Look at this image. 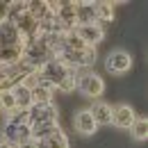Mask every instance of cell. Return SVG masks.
<instances>
[{"label": "cell", "instance_id": "obj_1", "mask_svg": "<svg viewBox=\"0 0 148 148\" xmlns=\"http://www.w3.org/2000/svg\"><path fill=\"white\" fill-rule=\"evenodd\" d=\"M39 80L53 84L57 91H64V93H71L77 87V69L69 66L66 62H62L59 57L50 59L41 71H39Z\"/></svg>", "mask_w": 148, "mask_h": 148}, {"label": "cell", "instance_id": "obj_2", "mask_svg": "<svg viewBox=\"0 0 148 148\" xmlns=\"http://www.w3.org/2000/svg\"><path fill=\"white\" fill-rule=\"evenodd\" d=\"M0 132H2V139L12 146H23V144L32 141V128L27 123V112L16 110L12 114H7Z\"/></svg>", "mask_w": 148, "mask_h": 148}, {"label": "cell", "instance_id": "obj_3", "mask_svg": "<svg viewBox=\"0 0 148 148\" xmlns=\"http://www.w3.org/2000/svg\"><path fill=\"white\" fill-rule=\"evenodd\" d=\"M57 57L73 69H91L98 55H96V48L84 46V48H62Z\"/></svg>", "mask_w": 148, "mask_h": 148}, {"label": "cell", "instance_id": "obj_4", "mask_svg": "<svg viewBox=\"0 0 148 148\" xmlns=\"http://www.w3.org/2000/svg\"><path fill=\"white\" fill-rule=\"evenodd\" d=\"M27 123L30 128H43V125H55L59 123V110L55 103H46V105H32L27 110Z\"/></svg>", "mask_w": 148, "mask_h": 148}, {"label": "cell", "instance_id": "obj_5", "mask_svg": "<svg viewBox=\"0 0 148 148\" xmlns=\"http://www.w3.org/2000/svg\"><path fill=\"white\" fill-rule=\"evenodd\" d=\"M75 89L82 96H87V98H100L105 93V82H103V77L98 73L87 71L84 75H77V87Z\"/></svg>", "mask_w": 148, "mask_h": 148}, {"label": "cell", "instance_id": "obj_6", "mask_svg": "<svg viewBox=\"0 0 148 148\" xmlns=\"http://www.w3.org/2000/svg\"><path fill=\"white\" fill-rule=\"evenodd\" d=\"M132 55H130L128 50H123V48H114L112 53H107L105 57V69L110 71L112 75H123L128 73L130 69H132Z\"/></svg>", "mask_w": 148, "mask_h": 148}, {"label": "cell", "instance_id": "obj_7", "mask_svg": "<svg viewBox=\"0 0 148 148\" xmlns=\"http://www.w3.org/2000/svg\"><path fill=\"white\" fill-rule=\"evenodd\" d=\"M73 32L82 39L87 46H91V48H96V46L105 39V27H103L100 23H91V25H75Z\"/></svg>", "mask_w": 148, "mask_h": 148}, {"label": "cell", "instance_id": "obj_8", "mask_svg": "<svg viewBox=\"0 0 148 148\" xmlns=\"http://www.w3.org/2000/svg\"><path fill=\"white\" fill-rule=\"evenodd\" d=\"M137 119V112L130 107L128 103H119V105H112V125L121 130H128Z\"/></svg>", "mask_w": 148, "mask_h": 148}, {"label": "cell", "instance_id": "obj_9", "mask_svg": "<svg viewBox=\"0 0 148 148\" xmlns=\"http://www.w3.org/2000/svg\"><path fill=\"white\" fill-rule=\"evenodd\" d=\"M12 46H25L23 34L18 32V27L9 21L0 23V48H12Z\"/></svg>", "mask_w": 148, "mask_h": 148}, {"label": "cell", "instance_id": "obj_10", "mask_svg": "<svg viewBox=\"0 0 148 148\" xmlns=\"http://www.w3.org/2000/svg\"><path fill=\"white\" fill-rule=\"evenodd\" d=\"M34 148H71V144H69V137H66V132L62 130V125H57L50 134L37 139V141H34Z\"/></svg>", "mask_w": 148, "mask_h": 148}, {"label": "cell", "instance_id": "obj_11", "mask_svg": "<svg viewBox=\"0 0 148 148\" xmlns=\"http://www.w3.org/2000/svg\"><path fill=\"white\" fill-rule=\"evenodd\" d=\"M73 125H75V130H77L80 134H84V137H91V134H96V130H98V125H96V121H93V116H91L89 110L77 112L73 116Z\"/></svg>", "mask_w": 148, "mask_h": 148}, {"label": "cell", "instance_id": "obj_12", "mask_svg": "<svg viewBox=\"0 0 148 148\" xmlns=\"http://www.w3.org/2000/svg\"><path fill=\"white\" fill-rule=\"evenodd\" d=\"M96 18V2H75V25H91Z\"/></svg>", "mask_w": 148, "mask_h": 148}, {"label": "cell", "instance_id": "obj_13", "mask_svg": "<svg viewBox=\"0 0 148 148\" xmlns=\"http://www.w3.org/2000/svg\"><path fill=\"white\" fill-rule=\"evenodd\" d=\"M55 91H57V89L53 87V84H48V82L39 80L37 84L32 87V98H34V105H46V103H53Z\"/></svg>", "mask_w": 148, "mask_h": 148}, {"label": "cell", "instance_id": "obj_14", "mask_svg": "<svg viewBox=\"0 0 148 148\" xmlns=\"http://www.w3.org/2000/svg\"><path fill=\"white\" fill-rule=\"evenodd\" d=\"M91 116L96 121V125H112V105L105 100H98L91 105Z\"/></svg>", "mask_w": 148, "mask_h": 148}, {"label": "cell", "instance_id": "obj_15", "mask_svg": "<svg viewBox=\"0 0 148 148\" xmlns=\"http://www.w3.org/2000/svg\"><path fill=\"white\" fill-rule=\"evenodd\" d=\"M12 93H14V98H16V107H18V110L27 112L32 105H34V98H32V89H30V87L16 84V87L12 89Z\"/></svg>", "mask_w": 148, "mask_h": 148}, {"label": "cell", "instance_id": "obj_16", "mask_svg": "<svg viewBox=\"0 0 148 148\" xmlns=\"http://www.w3.org/2000/svg\"><path fill=\"white\" fill-rule=\"evenodd\" d=\"M128 130H130L132 141H146L148 139V119L146 116H137L134 123H132Z\"/></svg>", "mask_w": 148, "mask_h": 148}, {"label": "cell", "instance_id": "obj_17", "mask_svg": "<svg viewBox=\"0 0 148 148\" xmlns=\"http://www.w3.org/2000/svg\"><path fill=\"white\" fill-rule=\"evenodd\" d=\"M25 46H12V48H0V66H12L23 57Z\"/></svg>", "mask_w": 148, "mask_h": 148}, {"label": "cell", "instance_id": "obj_18", "mask_svg": "<svg viewBox=\"0 0 148 148\" xmlns=\"http://www.w3.org/2000/svg\"><path fill=\"white\" fill-rule=\"evenodd\" d=\"M96 18L98 23L105 27V23H112L114 21V7H112V2L107 0H103V2H96Z\"/></svg>", "mask_w": 148, "mask_h": 148}, {"label": "cell", "instance_id": "obj_19", "mask_svg": "<svg viewBox=\"0 0 148 148\" xmlns=\"http://www.w3.org/2000/svg\"><path fill=\"white\" fill-rule=\"evenodd\" d=\"M16 98H14V93L9 91V89H2L0 91V112H5V114H12V112H16Z\"/></svg>", "mask_w": 148, "mask_h": 148}, {"label": "cell", "instance_id": "obj_20", "mask_svg": "<svg viewBox=\"0 0 148 148\" xmlns=\"http://www.w3.org/2000/svg\"><path fill=\"white\" fill-rule=\"evenodd\" d=\"M7 14H9V2H2L0 0V23L7 21Z\"/></svg>", "mask_w": 148, "mask_h": 148}, {"label": "cell", "instance_id": "obj_21", "mask_svg": "<svg viewBox=\"0 0 148 148\" xmlns=\"http://www.w3.org/2000/svg\"><path fill=\"white\" fill-rule=\"evenodd\" d=\"M18 148H34V141H27V144H23V146H18Z\"/></svg>", "mask_w": 148, "mask_h": 148}, {"label": "cell", "instance_id": "obj_22", "mask_svg": "<svg viewBox=\"0 0 148 148\" xmlns=\"http://www.w3.org/2000/svg\"><path fill=\"white\" fill-rule=\"evenodd\" d=\"M0 148H18V146H12V144H7V141H2V144H0Z\"/></svg>", "mask_w": 148, "mask_h": 148}]
</instances>
